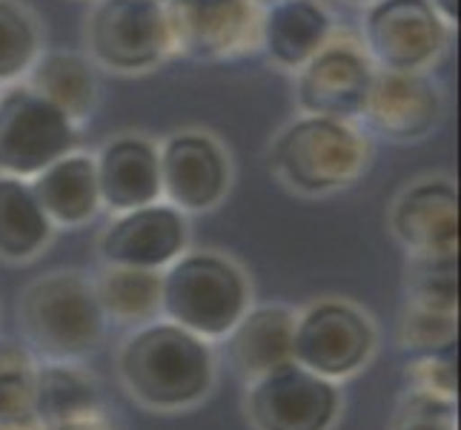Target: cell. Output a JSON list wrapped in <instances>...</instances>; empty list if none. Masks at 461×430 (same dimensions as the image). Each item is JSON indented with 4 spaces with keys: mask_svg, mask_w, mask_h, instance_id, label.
<instances>
[{
    "mask_svg": "<svg viewBox=\"0 0 461 430\" xmlns=\"http://www.w3.org/2000/svg\"><path fill=\"white\" fill-rule=\"evenodd\" d=\"M121 376L135 399L149 407H186L212 385V353L181 325H149L126 342Z\"/></svg>",
    "mask_w": 461,
    "mask_h": 430,
    "instance_id": "1",
    "label": "cell"
},
{
    "mask_svg": "<svg viewBox=\"0 0 461 430\" xmlns=\"http://www.w3.org/2000/svg\"><path fill=\"white\" fill-rule=\"evenodd\" d=\"M269 167L295 193L327 196L353 184L367 167V143L347 121L307 115L284 130Z\"/></svg>",
    "mask_w": 461,
    "mask_h": 430,
    "instance_id": "2",
    "label": "cell"
},
{
    "mask_svg": "<svg viewBox=\"0 0 461 430\" xmlns=\"http://www.w3.org/2000/svg\"><path fill=\"white\" fill-rule=\"evenodd\" d=\"M247 279L215 252H193L161 276V310L195 336H227L247 313Z\"/></svg>",
    "mask_w": 461,
    "mask_h": 430,
    "instance_id": "3",
    "label": "cell"
},
{
    "mask_svg": "<svg viewBox=\"0 0 461 430\" xmlns=\"http://www.w3.org/2000/svg\"><path fill=\"white\" fill-rule=\"evenodd\" d=\"M104 307L95 287L72 273L35 281L21 301V322L29 342L50 359H77L98 347Z\"/></svg>",
    "mask_w": 461,
    "mask_h": 430,
    "instance_id": "4",
    "label": "cell"
},
{
    "mask_svg": "<svg viewBox=\"0 0 461 430\" xmlns=\"http://www.w3.org/2000/svg\"><path fill=\"white\" fill-rule=\"evenodd\" d=\"M77 143L75 121L29 84L0 95V175L35 178Z\"/></svg>",
    "mask_w": 461,
    "mask_h": 430,
    "instance_id": "5",
    "label": "cell"
},
{
    "mask_svg": "<svg viewBox=\"0 0 461 430\" xmlns=\"http://www.w3.org/2000/svg\"><path fill=\"white\" fill-rule=\"evenodd\" d=\"M86 38L92 58L115 72L155 69L172 52L167 12L158 0H98Z\"/></svg>",
    "mask_w": 461,
    "mask_h": 430,
    "instance_id": "6",
    "label": "cell"
},
{
    "mask_svg": "<svg viewBox=\"0 0 461 430\" xmlns=\"http://www.w3.org/2000/svg\"><path fill=\"white\" fill-rule=\"evenodd\" d=\"M447 29L430 0H373L364 18L367 58L381 69L421 72L441 55Z\"/></svg>",
    "mask_w": 461,
    "mask_h": 430,
    "instance_id": "7",
    "label": "cell"
},
{
    "mask_svg": "<svg viewBox=\"0 0 461 430\" xmlns=\"http://www.w3.org/2000/svg\"><path fill=\"white\" fill-rule=\"evenodd\" d=\"M172 50L198 60L235 58L258 43L261 14L252 0H167Z\"/></svg>",
    "mask_w": 461,
    "mask_h": 430,
    "instance_id": "8",
    "label": "cell"
},
{
    "mask_svg": "<svg viewBox=\"0 0 461 430\" xmlns=\"http://www.w3.org/2000/svg\"><path fill=\"white\" fill-rule=\"evenodd\" d=\"M336 410V388L293 359L258 376L249 393V419L258 430H327Z\"/></svg>",
    "mask_w": 461,
    "mask_h": 430,
    "instance_id": "9",
    "label": "cell"
},
{
    "mask_svg": "<svg viewBox=\"0 0 461 430\" xmlns=\"http://www.w3.org/2000/svg\"><path fill=\"white\" fill-rule=\"evenodd\" d=\"M375 333L356 307L344 301L315 305L293 333V361L324 379L358 371L370 359Z\"/></svg>",
    "mask_w": 461,
    "mask_h": 430,
    "instance_id": "10",
    "label": "cell"
},
{
    "mask_svg": "<svg viewBox=\"0 0 461 430\" xmlns=\"http://www.w3.org/2000/svg\"><path fill=\"white\" fill-rule=\"evenodd\" d=\"M373 69V60L356 46L327 43L298 69V106L318 118H358L370 92Z\"/></svg>",
    "mask_w": 461,
    "mask_h": 430,
    "instance_id": "11",
    "label": "cell"
},
{
    "mask_svg": "<svg viewBox=\"0 0 461 430\" xmlns=\"http://www.w3.org/2000/svg\"><path fill=\"white\" fill-rule=\"evenodd\" d=\"M361 118L387 141H421L441 121V95L421 72L373 69Z\"/></svg>",
    "mask_w": 461,
    "mask_h": 430,
    "instance_id": "12",
    "label": "cell"
},
{
    "mask_svg": "<svg viewBox=\"0 0 461 430\" xmlns=\"http://www.w3.org/2000/svg\"><path fill=\"white\" fill-rule=\"evenodd\" d=\"M390 221L412 259H458V193L447 178H424L407 187Z\"/></svg>",
    "mask_w": 461,
    "mask_h": 430,
    "instance_id": "13",
    "label": "cell"
},
{
    "mask_svg": "<svg viewBox=\"0 0 461 430\" xmlns=\"http://www.w3.org/2000/svg\"><path fill=\"white\" fill-rule=\"evenodd\" d=\"M158 155H161V189L175 210H212L224 198L230 187V161L215 138L203 133H178Z\"/></svg>",
    "mask_w": 461,
    "mask_h": 430,
    "instance_id": "14",
    "label": "cell"
},
{
    "mask_svg": "<svg viewBox=\"0 0 461 430\" xmlns=\"http://www.w3.org/2000/svg\"><path fill=\"white\" fill-rule=\"evenodd\" d=\"M186 247V218L169 204H147L121 213L101 238V256L109 267L161 270Z\"/></svg>",
    "mask_w": 461,
    "mask_h": 430,
    "instance_id": "15",
    "label": "cell"
},
{
    "mask_svg": "<svg viewBox=\"0 0 461 430\" xmlns=\"http://www.w3.org/2000/svg\"><path fill=\"white\" fill-rule=\"evenodd\" d=\"M101 201L115 213H130L138 206L155 204L161 189V155L147 138L121 135L109 141L95 158Z\"/></svg>",
    "mask_w": 461,
    "mask_h": 430,
    "instance_id": "16",
    "label": "cell"
},
{
    "mask_svg": "<svg viewBox=\"0 0 461 430\" xmlns=\"http://www.w3.org/2000/svg\"><path fill=\"white\" fill-rule=\"evenodd\" d=\"M330 35L332 21L318 0H276L258 23V43L281 69H301Z\"/></svg>",
    "mask_w": 461,
    "mask_h": 430,
    "instance_id": "17",
    "label": "cell"
},
{
    "mask_svg": "<svg viewBox=\"0 0 461 430\" xmlns=\"http://www.w3.org/2000/svg\"><path fill=\"white\" fill-rule=\"evenodd\" d=\"M32 193L41 201L50 221H58V224L67 227L84 224L101 206L95 158L81 152L58 158L55 164L41 169L32 178Z\"/></svg>",
    "mask_w": 461,
    "mask_h": 430,
    "instance_id": "18",
    "label": "cell"
},
{
    "mask_svg": "<svg viewBox=\"0 0 461 430\" xmlns=\"http://www.w3.org/2000/svg\"><path fill=\"white\" fill-rule=\"evenodd\" d=\"M230 333V353L241 373L264 376L267 371L293 359L295 316L287 307L273 305L244 313Z\"/></svg>",
    "mask_w": 461,
    "mask_h": 430,
    "instance_id": "19",
    "label": "cell"
},
{
    "mask_svg": "<svg viewBox=\"0 0 461 430\" xmlns=\"http://www.w3.org/2000/svg\"><path fill=\"white\" fill-rule=\"evenodd\" d=\"M52 221L43 213L32 184L0 175V259L29 261L50 244Z\"/></svg>",
    "mask_w": 461,
    "mask_h": 430,
    "instance_id": "20",
    "label": "cell"
},
{
    "mask_svg": "<svg viewBox=\"0 0 461 430\" xmlns=\"http://www.w3.org/2000/svg\"><path fill=\"white\" fill-rule=\"evenodd\" d=\"M29 87L41 92L46 101L63 109L72 121L92 115L98 101V84L89 63L75 52H46L29 67Z\"/></svg>",
    "mask_w": 461,
    "mask_h": 430,
    "instance_id": "21",
    "label": "cell"
},
{
    "mask_svg": "<svg viewBox=\"0 0 461 430\" xmlns=\"http://www.w3.org/2000/svg\"><path fill=\"white\" fill-rule=\"evenodd\" d=\"M95 293L104 313L118 322H149L161 310V276L155 270L109 267Z\"/></svg>",
    "mask_w": 461,
    "mask_h": 430,
    "instance_id": "22",
    "label": "cell"
},
{
    "mask_svg": "<svg viewBox=\"0 0 461 430\" xmlns=\"http://www.w3.org/2000/svg\"><path fill=\"white\" fill-rule=\"evenodd\" d=\"M95 388L92 381L69 368H43L35 373V419L41 427L92 416Z\"/></svg>",
    "mask_w": 461,
    "mask_h": 430,
    "instance_id": "23",
    "label": "cell"
},
{
    "mask_svg": "<svg viewBox=\"0 0 461 430\" xmlns=\"http://www.w3.org/2000/svg\"><path fill=\"white\" fill-rule=\"evenodd\" d=\"M0 430H43L35 419V373L12 347H0Z\"/></svg>",
    "mask_w": 461,
    "mask_h": 430,
    "instance_id": "24",
    "label": "cell"
},
{
    "mask_svg": "<svg viewBox=\"0 0 461 430\" xmlns=\"http://www.w3.org/2000/svg\"><path fill=\"white\" fill-rule=\"evenodd\" d=\"M41 50L35 18L14 0H0V84L29 72Z\"/></svg>",
    "mask_w": 461,
    "mask_h": 430,
    "instance_id": "25",
    "label": "cell"
},
{
    "mask_svg": "<svg viewBox=\"0 0 461 430\" xmlns=\"http://www.w3.org/2000/svg\"><path fill=\"white\" fill-rule=\"evenodd\" d=\"M412 305L456 313V307H458V259H447V261L416 259Z\"/></svg>",
    "mask_w": 461,
    "mask_h": 430,
    "instance_id": "26",
    "label": "cell"
},
{
    "mask_svg": "<svg viewBox=\"0 0 461 430\" xmlns=\"http://www.w3.org/2000/svg\"><path fill=\"white\" fill-rule=\"evenodd\" d=\"M404 339L407 344L421 347L427 353L450 350L456 344V313L412 305L404 322Z\"/></svg>",
    "mask_w": 461,
    "mask_h": 430,
    "instance_id": "27",
    "label": "cell"
},
{
    "mask_svg": "<svg viewBox=\"0 0 461 430\" xmlns=\"http://www.w3.org/2000/svg\"><path fill=\"white\" fill-rule=\"evenodd\" d=\"M416 368V393L436 396V399H453L456 396V361H453V347L438 350V353H427Z\"/></svg>",
    "mask_w": 461,
    "mask_h": 430,
    "instance_id": "28",
    "label": "cell"
},
{
    "mask_svg": "<svg viewBox=\"0 0 461 430\" xmlns=\"http://www.w3.org/2000/svg\"><path fill=\"white\" fill-rule=\"evenodd\" d=\"M395 430H450L447 419H419V416H402Z\"/></svg>",
    "mask_w": 461,
    "mask_h": 430,
    "instance_id": "29",
    "label": "cell"
},
{
    "mask_svg": "<svg viewBox=\"0 0 461 430\" xmlns=\"http://www.w3.org/2000/svg\"><path fill=\"white\" fill-rule=\"evenodd\" d=\"M430 6L447 26H458V0H430Z\"/></svg>",
    "mask_w": 461,
    "mask_h": 430,
    "instance_id": "30",
    "label": "cell"
},
{
    "mask_svg": "<svg viewBox=\"0 0 461 430\" xmlns=\"http://www.w3.org/2000/svg\"><path fill=\"white\" fill-rule=\"evenodd\" d=\"M43 430H106L98 419L84 416V419H72V422H60V425H50Z\"/></svg>",
    "mask_w": 461,
    "mask_h": 430,
    "instance_id": "31",
    "label": "cell"
},
{
    "mask_svg": "<svg viewBox=\"0 0 461 430\" xmlns=\"http://www.w3.org/2000/svg\"><path fill=\"white\" fill-rule=\"evenodd\" d=\"M349 4H373V0H349Z\"/></svg>",
    "mask_w": 461,
    "mask_h": 430,
    "instance_id": "32",
    "label": "cell"
},
{
    "mask_svg": "<svg viewBox=\"0 0 461 430\" xmlns=\"http://www.w3.org/2000/svg\"><path fill=\"white\" fill-rule=\"evenodd\" d=\"M158 4H167V0H158Z\"/></svg>",
    "mask_w": 461,
    "mask_h": 430,
    "instance_id": "33",
    "label": "cell"
}]
</instances>
